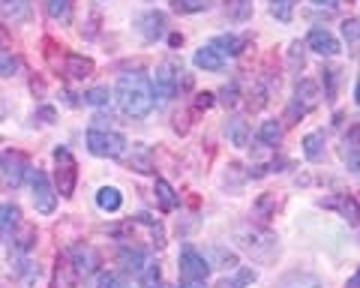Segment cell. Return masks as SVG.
I'll use <instances>...</instances> for the list:
<instances>
[{"mask_svg":"<svg viewBox=\"0 0 360 288\" xmlns=\"http://www.w3.org/2000/svg\"><path fill=\"white\" fill-rule=\"evenodd\" d=\"M115 96H117V105L123 108V114H129V117H148L156 105L153 84L148 81V75H141V72L120 75Z\"/></svg>","mask_w":360,"mask_h":288,"instance_id":"obj_1","label":"cell"},{"mask_svg":"<svg viewBox=\"0 0 360 288\" xmlns=\"http://www.w3.org/2000/svg\"><path fill=\"white\" fill-rule=\"evenodd\" d=\"M177 268H180V288H207L210 261H207V256H201L195 247L180 249Z\"/></svg>","mask_w":360,"mask_h":288,"instance_id":"obj_2","label":"cell"},{"mask_svg":"<svg viewBox=\"0 0 360 288\" xmlns=\"http://www.w3.org/2000/svg\"><path fill=\"white\" fill-rule=\"evenodd\" d=\"M87 150L103 159H120L127 153V138L115 129H87Z\"/></svg>","mask_w":360,"mask_h":288,"instance_id":"obj_3","label":"cell"},{"mask_svg":"<svg viewBox=\"0 0 360 288\" xmlns=\"http://www.w3.org/2000/svg\"><path fill=\"white\" fill-rule=\"evenodd\" d=\"M238 240H240V247L250 252L252 258H258V261H270V258H274V252H276V240L264 228H255V225L252 228H240Z\"/></svg>","mask_w":360,"mask_h":288,"instance_id":"obj_4","label":"cell"},{"mask_svg":"<svg viewBox=\"0 0 360 288\" xmlns=\"http://www.w3.org/2000/svg\"><path fill=\"white\" fill-rule=\"evenodd\" d=\"M321 103V91H319V81L312 79H300L297 87H295V99H291L288 112H285V120L288 124H295L297 117H303L307 112H312L315 105Z\"/></svg>","mask_w":360,"mask_h":288,"instance_id":"obj_5","label":"cell"},{"mask_svg":"<svg viewBox=\"0 0 360 288\" xmlns=\"http://www.w3.org/2000/svg\"><path fill=\"white\" fill-rule=\"evenodd\" d=\"M153 96L160 103H168V99L177 96V84H180V72H177V63L174 60H162L156 66V75H153Z\"/></svg>","mask_w":360,"mask_h":288,"instance_id":"obj_6","label":"cell"},{"mask_svg":"<svg viewBox=\"0 0 360 288\" xmlns=\"http://www.w3.org/2000/svg\"><path fill=\"white\" fill-rule=\"evenodd\" d=\"M54 162H58V171H54V177H58V192L63 198H72L75 192V181H78V169H75V159L70 150L58 148L54 150Z\"/></svg>","mask_w":360,"mask_h":288,"instance_id":"obj_7","label":"cell"},{"mask_svg":"<svg viewBox=\"0 0 360 288\" xmlns=\"http://www.w3.org/2000/svg\"><path fill=\"white\" fill-rule=\"evenodd\" d=\"M30 186H33V204H37L39 214H51L54 207H58V192L51 190L49 177L45 171H30Z\"/></svg>","mask_w":360,"mask_h":288,"instance_id":"obj_8","label":"cell"},{"mask_svg":"<svg viewBox=\"0 0 360 288\" xmlns=\"http://www.w3.org/2000/svg\"><path fill=\"white\" fill-rule=\"evenodd\" d=\"M25 174H27V159L21 153H13V150L0 153V177H4L6 186H18L25 181Z\"/></svg>","mask_w":360,"mask_h":288,"instance_id":"obj_9","label":"cell"},{"mask_svg":"<svg viewBox=\"0 0 360 288\" xmlns=\"http://www.w3.org/2000/svg\"><path fill=\"white\" fill-rule=\"evenodd\" d=\"M307 46L315 54H324V58H333V54H340V39H336L330 30H324V27H312L309 30Z\"/></svg>","mask_w":360,"mask_h":288,"instance_id":"obj_10","label":"cell"},{"mask_svg":"<svg viewBox=\"0 0 360 288\" xmlns=\"http://www.w3.org/2000/svg\"><path fill=\"white\" fill-rule=\"evenodd\" d=\"M321 207H328V210H340V214L348 219L352 225L360 223V207L354 198H348V195H330V198H321Z\"/></svg>","mask_w":360,"mask_h":288,"instance_id":"obj_11","label":"cell"},{"mask_svg":"<svg viewBox=\"0 0 360 288\" xmlns=\"http://www.w3.org/2000/svg\"><path fill=\"white\" fill-rule=\"evenodd\" d=\"M210 46L217 48L222 58H225V54H229V58H238V54H243V48L250 46V37H238V33H222V37H213Z\"/></svg>","mask_w":360,"mask_h":288,"instance_id":"obj_12","label":"cell"},{"mask_svg":"<svg viewBox=\"0 0 360 288\" xmlns=\"http://www.w3.org/2000/svg\"><path fill=\"white\" fill-rule=\"evenodd\" d=\"M165 13H144L141 18H139V30H141V37L148 39V42H153V39H160L162 33H165Z\"/></svg>","mask_w":360,"mask_h":288,"instance_id":"obj_13","label":"cell"},{"mask_svg":"<svg viewBox=\"0 0 360 288\" xmlns=\"http://www.w3.org/2000/svg\"><path fill=\"white\" fill-rule=\"evenodd\" d=\"M63 72L70 75V79L82 81V79H87V75H94V60L84 58V54H66V60H63Z\"/></svg>","mask_w":360,"mask_h":288,"instance_id":"obj_14","label":"cell"},{"mask_svg":"<svg viewBox=\"0 0 360 288\" xmlns=\"http://www.w3.org/2000/svg\"><path fill=\"white\" fill-rule=\"evenodd\" d=\"M193 63L198 66V70H205V72H222V54L213 48V46H205V48H198L195 51V58H193Z\"/></svg>","mask_w":360,"mask_h":288,"instance_id":"obj_15","label":"cell"},{"mask_svg":"<svg viewBox=\"0 0 360 288\" xmlns=\"http://www.w3.org/2000/svg\"><path fill=\"white\" fill-rule=\"evenodd\" d=\"M70 261H72V268H75L78 276H82V273L87 276V273H94V270H96V252L90 249V247H75Z\"/></svg>","mask_w":360,"mask_h":288,"instance_id":"obj_16","label":"cell"},{"mask_svg":"<svg viewBox=\"0 0 360 288\" xmlns=\"http://www.w3.org/2000/svg\"><path fill=\"white\" fill-rule=\"evenodd\" d=\"M78 285V273L72 268L70 258H60L58 268H54V280H51V288H75Z\"/></svg>","mask_w":360,"mask_h":288,"instance_id":"obj_17","label":"cell"},{"mask_svg":"<svg viewBox=\"0 0 360 288\" xmlns=\"http://www.w3.org/2000/svg\"><path fill=\"white\" fill-rule=\"evenodd\" d=\"M33 4L30 0H0V13L9 21H27Z\"/></svg>","mask_w":360,"mask_h":288,"instance_id":"obj_18","label":"cell"},{"mask_svg":"<svg viewBox=\"0 0 360 288\" xmlns=\"http://www.w3.org/2000/svg\"><path fill=\"white\" fill-rule=\"evenodd\" d=\"M225 136H229L234 148H246L250 144V126H246V120L231 117V120H225Z\"/></svg>","mask_w":360,"mask_h":288,"instance_id":"obj_19","label":"cell"},{"mask_svg":"<svg viewBox=\"0 0 360 288\" xmlns=\"http://www.w3.org/2000/svg\"><path fill=\"white\" fill-rule=\"evenodd\" d=\"M45 13L58 25H70L72 21V0H45Z\"/></svg>","mask_w":360,"mask_h":288,"instance_id":"obj_20","label":"cell"},{"mask_svg":"<svg viewBox=\"0 0 360 288\" xmlns=\"http://www.w3.org/2000/svg\"><path fill=\"white\" fill-rule=\"evenodd\" d=\"M324 132L321 129H315V132H309L307 138H303V157H307L309 162H319L321 157H324Z\"/></svg>","mask_w":360,"mask_h":288,"instance_id":"obj_21","label":"cell"},{"mask_svg":"<svg viewBox=\"0 0 360 288\" xmlns=\"http://www.w3.org/2000/svg\"><path fill=\"white\" fill-rule=\"evenodd\" d=\"M135 223H139V225L150 235V243H153L156 249H162V247H165V231H162V225L156 223L150 214H139V216H135Z\"/></svg>","mask_w":360,"mask_h":288,"instance_id":"obj_22","label":"cell"},{"mask_svg":"<svg viewBox=\"0 0 360 288\" xmlns=\"http://www.w3.org/2000/svg\"><path fill=\"white\" fill-rule=\"evenodd\" d=\"M96 204H99V210H105V214H115V210H120V204H123V195H120V190H115V186H103V190L96 192Z\"/></svg>","mask_w":360,"mask_h":288,"instance_id":"obj_23","label":"cell"},{"mask_svg":"<svg viewBox=\"0 0 360 288\" xmlns=\"http://www.w3.org/2000/svg\"><path fill=\"white\" fill-rule=\"evenodd\" d=\"M225 15L231 21H250L252 18V0H225Z\"/></svg>","mask_w":360,"mask_h":288,"instance_id":"obj_24","label":"cell"},{"mask_svg":"<svg viewBox=\"0 0 360 288\" xmlns=\"http://www.w3.org/2000/svg\"><path fill=\"white\" fill-rule=\"evenodd\" d=\"M258 141H262L264 148H276V144L283 141V126H279L276 120H264V124L258 126Z\"/></svg>","mask_w":360,"mask_h":288,"instance_id":"obj_25","label":"cell"},{"mask_svg":"<svg viewBox=\"0 0 360 288\" xmlns=\"http://www.w3.org/2000/svg\"><path fill=\"white\" fill-rule=\"evenodd\" d=\"M120 261H123V270L132 273V276H141L144 270V252L141 249H120Z\"/></svg>","mask_w":360,"mask_h":288,"instance_id":"obj_26","label":"cell"},{"mask_svg":"<svg viewBox=\"0 0 360 288\" xmlns=\"http://www.w3.org/2000/svg\"><path fill=\"white\" fill-rule=\"evenodd\" d=\"M210 6H213V0H172V9L180 15H195V13H205Z\"/></svg>","mask_w":360,"mask_h":288,"instance_id":"obj_27","label":"cell"},{"mask_svg":"<svg viewBox=\"0 0 360 288\" xmlns=\"http://www.w3.org/2000/svg\"><path fill=\"white\" fill-rule=\"evenodd\" d=\"M279 288H321V280L312 273H288Z\"/></svg>","mask_w":360,"mask_h":288,"instance_id":"obj_28","label":"cell"},{"mask_svg":"<svg viewBox=\"0 0 360 288\" xmlns=\"http://www.w3.org/2000/svg\"><path fill=\"white\" fill-rule=\"evenodd\" d=\"M21 225V210L15 204H0V231H13Z\"/></svg>","mask_w":360,"mask_h":288,"instance_id":"obj_29","label":"cell"},{"mask_svg":"<svg viewBox=\"0 0 360 288\" xmlns=\"http://www.w3.org/2000/svg\"><path fill=\"white\" fill-rule=\"evenodd\" d=\"M345 159H348V165H352V169H357V153H360V126H354L352 132H348L345 136Z\"/></svg>","mask_w":360,"mask_h":288,"instance_id":"obj_30","label":"cell"},{"mask_svg":"<svg viewBox=\"0 0 360 288\" xmlns=\"http://www.w3.org/2000/svg\"><path fill=\"white\" fill-rule=\"evenodd\" d=\"M270 15L276 21H283V25H288V21L295 18V0H270Z\"/></svg>","mask_w":360,"mask_h":288,"instance_id":"obj_31","label":"cell"},{"mask_svg":"<svg viewBox=\"0 0 360 288\" xmlns=\"http://www.w3.org/2000/svg\"><path fill=\"white\" fill-rule=\"evenodd\" d=\"M156 198H160L162 210H174L177 207V195H174V190L165 181H156Z\"/></svg>","mask_w":360,"mask_h":288,"instance_id":"obj_32","label":"cell"},{"mask_svg":"<svg viewBox=\"0 0 360 288\" xmlns=\"http://www.w3.org/2000/svg\"><path fill=\"white\" fill-rule=\"evenodd\" d=\"M132 169H135V171H141V174L153 171V162H150V150H148V148H135V159H132Z\"/></svg>","mask_w":360,"mask_h":288,"instance_id":"obj_33","label":"cell"},{"mask_svg":"<svg viewBox=\"0 0 360 288\" xmlns=\"http://www.w3.org/2000/svg\"><path fill=\"white\" fill-rule=\"evenodd\" d=\"M141 288H162V273L156 264H150V268L141 270Z\"/></svg>","mask_w":360,"mask_h":288,"instance_id":"obj_34","label":"cell"},{"mask_svg":"<svg viewBox=\"0 0 360 288\" xmlns=\"http://www.w3.org/2000/svg\"><path fill=\"white\" fill-rule=\"evenodd\" d=\"M108 87H94V91H87L84 93V103L87 105H96V108H103V105H108Z\"/></svg>","mask_w":360,"mask_h":288,"instance_id":"obj_35","label":"cell"},{"mask_svg":"<svg viewBox=\"0 0 360 288\" xmlns=\"http://www.w3.org/2000/svg\"><path fill=\"white\" fill-rule=\"evenodd\" d=\"M246 282H255V270H240V273L234 276L231 282H229V280H222L217 288H243Z\"/></svg>","mask_w":360,"mask_h":288,"instance_id":"obj_36","label":"cell"},{"mask_svg":"<svg viewBox=\"0 0 360 288\" xmlns=\"http://www.w3.org/2000/svg\"><path fill=\"white\" fill-rule=\"evenodd\" d=\"M96 288H127V282L117 273H99L96 276Z\"/></svg>","mask_w":360,"mask_h":288,"instance_id":"obj_37","label":"cell"},{"mask_svg":"<svg viewBox=\"0 0 360 288\" xmlns=\"http://www.w3.org/2000/svg\"><path fill=\"white\" fill-rule=\"evenodd\" d=\"M288 66H291V70H300V66H303V46H300V42H291V48H288Z\"/></svg>","mask_w":360,"mask_h":288,"instance_id":"obj_38","label":"cell"},{"mask_svg":"<svg viewBox=\"0 0 360 288\" xmlns=\"http://www.w3.org/2000/svg\"><path fill=\"white\" fill-rule=\"evenodd\" d=\"M342 33H345L348 42H357L360 39V18H348L342 25Z\"/></svg>","mask_w":360,"mask_h":288,"instance_id":"obj_39","label":"cell"},{"mask_svg":"<svg viewBox=\"0 0 360 288\" xmlns=\"http://www.w3.org/2000/svg\"><path fill=\"white\" fill-rule=\"evenodd\" d=\"M15 70H18V58L0 54V75H15Z\"/></svg>","mask_w":360,"mask_h":288,"instance_id":"obj_40","label":"cell"},{"mask_svg":"<svg viewBox=\"0 0 360 288\" xmlns=\"http://www.w3.org/2000/svg\"><path fill=\"white\" fill-rule=\"evenodd\" d=\"M222 105H229V108L238 105V84H234V81L222 87Z\"/></svg>","mask_w":360,"mask_h":288,"instance_id":"obj_41","label":"cell"},{"mask_svg":"<svg viewBox=\"0 0 360 288\" xmlns=\"http://www.w3.org/2000/svg\"><path fill=\"white\" fill-rule=\"evenodd\" d=\"M213 103H217V99H213V93H207V91H205V93H198V99H195V105H198V108H210Z\"/></svg>","mask_w":360,"mask_h":288,"instance_id":"obj_42","label":"cell"},{"mask_svg":"<svg viewBox=\"0 0 360 288\" xmlns=\"http://www.w3.org/2000/svg\"><path fill=\"white\" fill-rule=\"evenodd\" d=\"M174 129L177 132H186L189 129V114H174Z\"/></svg>","mask_w":360,"mask_h":288,"instance_id":"obj_43","label":"cell"},{"mask_svg":"<svg viewBox=\"0 0 360 288\" xmlns=\"http://www.w3.org/2000/svg\"><path fill=\"white\" fill-rule=\"evenodd\" d=\"M37 117H42V124H54L58 112H54V108H39V114H37Z\"/></svg>","mask_w":360,"mask_h":288,"instance_id":"obj_44","label":"cell"},{"mask_svg":"<svg viewBox=\"0 0 360 288\" xmlns=\"http://www.w3.org/2000/svg\"><path fill=\"white\" fill-rule=\"evenodd\" d=\"M315 6H324V9H336V4H340V0H312Z\"/></svg>","mask_w":360,"mask_h":288,"instance_id":"obj_45","label":"cell"},{"mask_svg":"<svg viewBox=\"0 0 360 288\" xmlns=\"http://www.w3.org/2000/svg\"><path fill=\"white\" fill-rule=\"evenodd\" d=\"M4 48H9V33L0 27V51H4Z\"/></svg>","mask_w":360,"mask_h":288,"instance_id":"obj_46","label":"cell"},{"mask_svg":"<svg viewBox=\"0 0 360 288\" xmlns=\"http://www.w3.org/2000/svg\"><path fill=\"white\" fill-rule=\"evenodd\" d=\"M357 105H360V81H357Z\"/></svg>","mask_w":360,"mask_h":288,"instance_id":"obj_47","label":"cell"},{"mask_svg":"<svg viewBox=\"0 0 360 288\" xmlns=\"http://www.w3.org/2000/svg\"><path fill=\"white\" fill-rule=\"evenodd\" d=\"M357 171H360V159H357Z\"/></svg>","mask_w":360,"mask_h":288,"instance_id":"obj_48","label":"cell"},{"mask_svg":"<svg viewBox=\"0 0 360 288\" xmlns=\"http://www.w3.org/2000/svg\"><path fill=\"white\" fill-rule=\"evenodd\" d=\"M162 288H174V285H162Z\"/></svg>","mask_w":360,"mask_h":288,"instance_id":"obj_49","label":"cell"},{"mask_svg":"<svg viewBox=\"0 0 360 288\" xmlns=\"http://www.w3.org/2000/svg\"><path fill=\"white\" fill-rule=\"evenodd\" d=\"M357 280H360V273H357Z\"/></svg>","mask_w":360,"mask_h":288,"instance_id":"obj_50","label":"cell"}]
</instances>
